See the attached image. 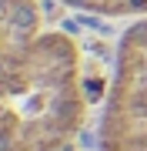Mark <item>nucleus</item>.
<instances>
[{
  "mask_svg": "<svg viewBox=\"0 0 147 151\" xmlns=\"http://www.w3.org/2000/svg\"><path fill=\"white\" fill-rule=\"evenodd\" d=\"M10 27L27 34L37 27V7L30 4V0H17V4H10Z\"/></svg>",
  "mask_w": 147,
  "mask_h": 151,
  "instance_id": "f257e3e1",
  "label": "nucleus"
},
{
  "mask_svg": "<svg viewBox=\"0 0 147 151\" xmlns=\"http://www.w3.org/2000/svg\"><path fill=\"white\" fill-rule=\"evenodd\" d=\"M13 148V138H10V131H0V151H10Z\"/></svg>",
  "mask_w": 147,
  "mask_h": 151,
  "instance_id": "f03ea898",
  "label": "nucleus"
},
{
  "mask_svg": "<svg viewBox=\"0 0 147 151\" xmlns=\"http://www.w3.org/2000/svg\"><path fill=\"white\" fill-rule=\"evenodd\" d=\"M64 151H70V148H64Z\"/></svg>",
  "mask_w": 147,
  "mask_h": 151,
  "instance_id": "7ed1b4c3",
  "label": "nucleus"
}]
</instances>
